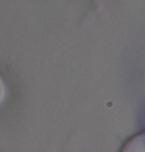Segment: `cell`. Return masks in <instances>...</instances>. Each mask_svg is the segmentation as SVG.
Returning <instances> with one entry per match:
<instances>
[{"instance_id":"obj_1","label":"cell","mask_w":145,"mask_h":152,"mask_svg":"<svg viewBox=\"0 0 145 152\" xmlns=\"http://www.w3.org/2000/svg\"><path fill=\"white\" fill-rule=\"evenodd\" d=\"M120 152H145V132L131 137L122 146Z\"/></svg>"},{"instance_id":"obj_2","label":"cell","mask_w":145,"mask_h":152,"mask_svg":"<svg viewBox=\"0 0 145 152\" xmlns=\"http://www.w3.org/2000/svg\"><path fill=\"white\" fill-rule=\"evenodd\" d=\"M5 95H6V88H5V84H3L2 78H0V104L3 102V99H5Z\"/></svg>"}]
</instances>
